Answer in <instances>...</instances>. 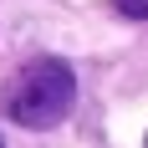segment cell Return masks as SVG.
I'll return each mask as SVG.
<instances>
[{"label":"cell","mask_w":148,"mask_h":148,"mask_svg":"<svg viewBox=\"0 0 148 148\" xmlns=\"http://www.w3.org/2000/svg\"><path fill=\"white\" fill-rule=\"evenodd\" d=\"M118 10L128 21H148V0H118Z\"/></svg>","instance_id":"obj_2"},{"label":"cell","mask_w":148,"mask_h":148,"mask_svg":"<svg viewBox=\"0 0 148 148\" xmlns=\"http://www.w3.org/2000/svg\"><path fill=\"white\" fill-rule=\"evenodd\" d=\"M0 102H5V118L21 123V128H56L77 102V77H72L66 61L41 56V61H31V66H21L10 77Z\"/></svg>","instance_id":"obj_1"}]
</instances>
